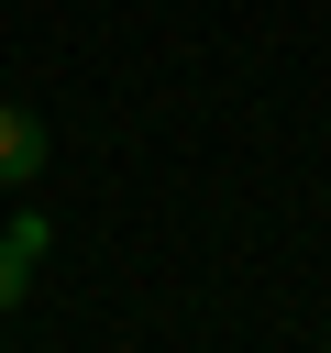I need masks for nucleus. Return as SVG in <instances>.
I'll use <instances>...</instances> for the list:
<instances>
[{"label":"nucleus","mask_w":331,"mask_h":353,"mask_svg":"<svg viewBox=\"0 0 331 353\" xmlns=\"http://www.w3.org/2000/svg\"><path fill=\"white\" fill-rule=\"evenodd\" d=\"M44 154H55V132H44V110H22V99H0V188H33V176H44Z\"/></svg>","instance_id":"nucleus-1"},{"label":"nucleus","mask_w":331,"mask_h":353,"mask_svg":"<svg viewBox=\"0 0 331 353\" xmlns=\"http://www.w3.org/2000/svg\"><path fill=\"white\" fill-rule=\"evenodd\" d=\"M44 243H55V232H44V221H33V210H22V221H11V232H0V320H11V309H22V287H33V254H44Z\"/></svg>","instance_id":"nucleus-2"}]
</instances>
